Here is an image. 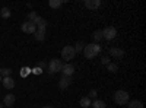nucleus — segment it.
<instances>
[{
	"label": "nucleus",
	"mask_w": 146,
	"mask_h": 108,
	"mask_svg": "<svg viewBox=\"0 0 146 108\" xmlns=\"http://www.w3.org/2000/svg\"><path fill=\"white\" fill-rule=\"evenodd\" d=\"M100 51H101L100 44H95V42H92V44H86V45H85V48H83V54H85V57L89 58V60L94 58L95 56H98Z\"/></svg>",
	"instance_id": "nucleus-1"
},
{
	"label": "nucleus",
	"mask_w": 146,
	"mask_h": 108,
	"mask_svg": "<svg viewBox=\"0 0 146 108\" xmlns=\"http://www.w3.org/2000/svg\"><path fill=\"white\" fill-rule=\"evenodd\" d=\"M114 102L117 105H127L129 102V92L123 91V89H118L114 92Z\"/></svg>",
	"instance_id": "nucleus-2"
},
{
	"label": "nucleus",
	"mask_w": 146,
	"mask_h": 108,
	"mask_svg": "<svg viewBox=\"0 0 146 108\" xmlns=\"http://www.w3.org/2000/svg\"><path fill=\"white\" fill-rule=\"evenodd\" d=\"M75 47H72V45H66L63 47V50H62V58H64L66 62H70L72 58H75Z\"/></svg>",
	"instance_id": "nucleus-3"
},
{
	"label": "nucleus",
	"mask_w": 146,
	"mask_h": 108,
	"mask_svg": "<svg viewBox=\"0 0 146 108\" xmlns=\"http://www.w3.org/2000/svg\"><path fill=\"white\" fill-rule=\"evenodd\" d=\"M63 69V63L60 62L58 58H51L50 63H48V70L50 73H57V72H62Z\"/></svg>",
	"instance_id": "nucleus-4"
},
{
	"label": "nucleus",
	"mask_w": 146,
	"mask_h": 108,
	"mask_svg": "<svg viewBox=\"0 0 146 108\" xmlns=\"http://www.w3.org/2000/svg\"><path fill=\"white\" fill-rule=\"evenodd\" d=\"M117 37V29L114 27H107L104 31H102V38H105L107 41H111Z\"/></svg>",
	"instance_id": "nucleus-5"
},
{
	"label": "nucleus",
	"mask_w": 146,
	"mask_h": 108,
	"mask_svg": "<svg viewBox=\"0 0 146 108\" xmlns=\"http://www.w3.org/2000/svg\"><path fill=\"white\" fill-rule=\"evenodd\" d=\"M35 31H36V27L34 25L32 22L27 21V22L22 23V32H25V34H35Z\"/></svg>",
	"instance_id": "nucleus-6"
},
{
	"label": "nucleus",
	"mask_w": 146,
	"mask_h": 108,
	"mask_svg": "<svg viewBox=\"0 0 146 108\" xmlns=\"http://www.w3.org/2000/svg\"><path fill=\"white\" fill-rule=\"evenodd\" d=\"M70 83H72V76H63L62 75V78L58 80V86H60V89H66V88L70 86Z\"/></svg>",
	"instance_id": "nucleus-7"
},
{
	"label": "nucleus",
	"mask_w": 146,
	"mask_h": 108,
	"mask_svg": "<svg viewBox=\"0 0 146 108\" xmlns=\"http://www.w3.org/2000/svg\"><path fill=\"white\" fill-rule=\"evenodd\" d=\"M62 72H63V76H72L73 73H75V66H73L72 63H66V64H63Z\"/></svg>",
	"instance_id": "nucleus-8"
},
{
	"label": "nucleus",
	"mask_w": 146,
	"mask_h": 108,
	"mask_svg": "<svg viewBox=\"0 0 146 108\" xmlns=\"http://www.w3.org/2000/svg\"><path fill=\"white\" fill-rule=\"evenodd\" d=\"M108 53L111 54L114 58H123L124 57V50H121V48H110L108 50Z\"/></svg>",
	"instance_id": "nucleus-9"
},
{
	"label": "nucleus",
	"mask_w": 146,
	"mask_h": 108,
	"mask_svg": "<svg viewBox=\"0 0 146 108\" xmlns=\"http://www.w3.org/2000/svg\"><path fill=\"white\" fill-rule=\"evenodd\" d=\"M85 6H86L88 9H91V10H95V9H98L101 6V0H86V2H85Z\"/></svg>",
	"instance_id": "nucleus-10"
},
{
	"label": "nucleus",
	"mask_w": 146,
	"mask_h": 108,
	"mask_svg": "<svg viewBox=\"0 0 146 108\" xmlns=\"http://www.w3.org/2000/svg\"><path fill=\"white\" fill-rule=\"evenodd\" d=\"M3 86L6 88V89H13L15 88V80L12 79L10 76H7V78H3Z\"/></svg>",
	"instance_id": "nucleus-11"
},
{
	"label": "nucleus",
	"mask_w": 146,
	"mask_h": 108,
	"mask_svg": "<svg viewBox=\"0 0 146 108\" xmlns=\"http://www.w3.org/2000/svg\"><path fill=\"white\" fill-rule=\"evenodd\" d=\"M15 101H16V98H15V95H13V93H7L6 97L3 98V102H5V105H6V107L13 105V104H15Z\"/></svg>",
	"instance_id": "nucleus-12"
},
{
	"label": "nucleus",
	"mask_w": 146,
	"mask_h": 108,
	"mask_svg": "<svg viewBox=\"0 0 146 108\" xmlns=\"http://www.w3.org/2000/svg\"><path fill=\"white\" fill-rule=\"evenodd\" d=\"M127 107L129 108H143V102L142 101H137V99H133V101H129L127 102Z\"/></svg>",
	"instance_id": "nucleus-13"
},
{
	"label": "nucleus",
	"mask_w": 146,
	"mask_h": 108,
	"mask_svg": "<svg viewBox=\"0 0 146 108\" xmlns=\"http://www.w3.org/2000/svg\"><path fill=\"white\" fill-rule=\"evenodd\" d=\"M63 3H64V0H50V2H48V5H50L51 9H58Z\"/></svg>",
	"instance_id": "nucleus-14"
},
{
	"label": "nucleus",
	"mask_w": 146,
	"mask_h": 108,
	"mask_svg": "<svg viewBox=\"0 0 146 108\" xmlns=\"http://www.w3.org/2000/svg\"><path fill=\"white\" fill-rule=\"evenodd\" d=\"M91 105H92V108H107L105 102L101 101V99H94V101L91 102Z\"/></svg>",
	"instance_id": "nucleus-15"
},
{
	"label": "nucleus",
	"mask_w": 146,
	"mask_h": 108,
	"mask_svg": "<svg viewBox=\"0 0 146 108\" xmlns=\"http://www.w3.org/2000/svg\"><path fill=\"white\" fill-rule=\"evenodd\" d=\"M79 105H80L82 108H88V107H91V98H88V97H83V98H80Z\"/></svg>",
	"instance_id": "nucleus-16"
},
{
	"label": "nucleus",
	"mask_w": 146,
	"mask_h": 108,
	"mask_svg": "<svg viewBox=\"0 0 146 108\" xmlns=\"http://www.w3.org/2000/svg\"><path fill=\"white\" fill-rule=\"evenodd\" d=\"M34 35H35V40H36V41H44V40H45V31L36 29Z\"/></svg>",
	"instance_id": "nucleus-17"
},
{
	"label": "nucleus",
	"mask_w": 146,
	"mask_h": 108,
	"mask_svg": "<svg viewBox=\"0 0 146 108\" xmlns=\"http://www.w3.org/2000/svg\"><path fill=\"white\" fill-rule=\"evenodd\" d=\"M10 9L9 7H2L0 9V16L2 18H5V19H7V18H10Z\"/></svg>",
	"instance_id": "nucleus-18"
},
{
	"label": "nucleus",
	"mask_w": 146,
	"mask_h": 108,
	"mask_svg": "<svg viewBox=\"0 0 146 108\" xmlns=\"http://www.w3.org/2000/svg\"><path fill=\"white\" fill-rule=\"evenodd\" d=\"M92 37H94V41H95V44H98V42H100V41L102 40V31H101V29L95 31Z\"/></svg>",
	"instance_id": "nucleus-19"
},
{
	"label": "nucleus",
	"mask_w": 146,
	"mask_h": 108,
	"mask_svg": "<svg viewBox=\"0 0 146 108\" xmlns=\"http://www.w3.org/2000/svg\"><path fill=\"white\" fill-rule=\"evenodd\" d=\"M12 75V69H7V67H0V76L3 78H7Z\"/></svg>",
	"instance_id": "nucleus-20"
},
{
	"label": "nucleus",
	"mask_w": 146,
	"mask_h": 108,
	"mask_svg": "<svg viewBox=\"0 0 146 108\" xmlns=\"http://www.w3.org/2000/svg\"><path fill=\"white\" fill-rule=\"evenodd\" d=\"M85 45H86V44H85L83 41H78V42H76V45H75V51H76V53H80V51H83Z\"/></svg>",
	"instance_id": "nucleus-21"
},
{
	"label": "nucleus",
	"mask_w": 146,
	"mask_h": 108,
	"mask_svg": "<svg viewBox=\"0 0 146 108\" xmlns=\"http://www.w3.org/2000/svg\"><path fill=\"white\" fill-rule=\"evenodd\" d=\"M107 69H108V72H111V73H115L117 69H118V66H117L115 63H108V64H107Z\"/></svg>",
	"instance_id": "nucleus-22"
},
{
	"label": "nucleus",
	"mask_w": 146,
	"mask_h": 108,
	"mask_svg": "<svg viewBox=\"0 0 146 108\" xmlns=\"http://www.w3.org/2000/svg\"><path fill=\"white\" fill-rule=\"evenodd\" d=\"M29 73H31V69H29V67H23V69L21 70V76H22V78H27Z\"/></svg>",
	"instance_id": "nucleus-23"
},
{
	"label": "nucleus",
	"mask_w": 146,
	"mask_h": 108,
	"mask_svg": "<svg viewBox=\"0 0 146 108\" xmlns=\"http://www.w3.org/2000/svg\"><path fill=\"white\" fill-rule=\"evenodd\" d=\"M36 16H38V13H36V12H34V10H32V12H29V13H28V21H29V22H32V21H34V19L36 18Z\"/></svg>",
	"instance_id": "nucleus-24"
},
{
	"label": "nucleus",
	"mask_w": 146,
	"mask_h": 108,
	"mask_svg": "<svg viewBox=\"0 0 146 108\" xmlns=\"http://www.w3.org/2000/svg\"><path fill=\"white\" fill-rule=\"evenodd\" d=\"M101 63H102V64H105V66H107L108 63H111V62H110V57H108V56H102V58H101Z\"/></svg>",
	"instance_id": "nucleus-25"
},
{
	"label": "nucleus",
	"mask_w": 146,
	"mask_h": 108,
	"mask_svg": "<svg viewBox=\"0 0 146 108\" xmlns=\"http://www.w3.org/2000/svg\"><path fill=\"white\" fill-rule=\"evenodd\" d=\"M36 67H40V69L42 70V69L47 67V63H45V62H38V63H36Z\"/></svg>",
	"instance_id": "nucleus-26"
},
{
	"label": "nucleus",
	"mask_w": 146,
	"mask_h": 108,
	"mask_svg": "<svg viewBox=\"0 0 146 108\" xmlns=\"http://www.w3.org/2000/svg\"><path fill=\"white\" fill-rule=\"evenodd\" d=\"M96 95H98V93H96V91L92 89V91L89 92V97H88V98H94V99H96Z\"/></svg>",
	"instance_id": "nucleus-27"
},
{
	"label": "nucleus",
	"mask_w": 146,
	"mask_h": 108,
	"mask_svg": "<svg viewBox=\"0 0 146 108\" xmlns=\"http://www.w3.org/2000/svg\"><path fill=\"white\" fill-rule=\"evenodd\" d=\"M31 72H32V73H35V75H41V72H42V70H41L40 67H34Z\"/></svg>",
	"instance_id": "nucleus-28"
},
{
	"label": "nucleus",
	"mask_w": 146,
	"mask_h": 108,
	"mask_svg": "<svg viewBox=\"0 0 146 108\" xmlns=\"http://www.w3.org/2000/svg\"><path fill=\"white\" fill-rule=\"evenodd\" d=\"M42 108H53V107H50V105H47V107H42Z\"/></svg>",
	"instance_id": "nucleus-29"
},
{
	"label": "nucleus",
	"mask_w": 146,
	"mask_h": 108,
	"mask_svg": "<svg viewBox=\"0 0 146 108\" xmlns=\"http://www.w3.org/2000/svg\"><path fill=\"white\" fill-rule=\"evenodd\" d=\"M0 108H5V107H3V105H2V104H0Z\"/></svg>",
	"instance_id": "nucleus-30"
},
{
	"label": "nucleus",
	"mask_w": 146,
	"mask_h": 108,
	"mask_svg": "<svg viewBox=\"0 0 146 108\" xmlns=\"http://www.w3.org/2000/svg\"><path fill=\"white\" fill-rule=\"evenodd\" d=\"M6 108H12V107H6Z\"/></svg>",
	"instance_id": "nucleus-31"
}]
</instances>
